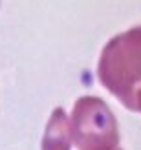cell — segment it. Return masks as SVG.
Listing matches in <instances>:
<instances>
[{"label": "cell", "instance_id": "6da1fadb", "mask_svg": "<svg viewBox=\"0 0 141 150\" xmlns=\"http://www.w3.org/2000/svg\"><path fill=\"white\" fill-rule=\"evenodd\" d=\"M97 77L117 101L136 112V95L141 90V26L115 35L103 48Z\"/></svg>", "mask_w": 141, "mask_h": 150}, {"label": "cell", "instance_id": "7a4b0ae2", "mask_svg": "<svg viewBox=\"0 0 141 150\" xmlns=\"http://www.w3.org/2000/svg\"><path fill=\"white\" fill-rule=\"evenodd\" d=\"M70 136L79 150H117V121L99 97H81L73 104Z\"/></svg>", "mask_w": 141, "mask_h": 150}, {"label": "cell", "instance_id": "3957f363", "mask_svg": "<svg viewBox=\"0 0 141 150\" xmlns=\"http://www.w3.org/2000/svg\"><path fill=\"white\" fill-rule=\"evenodd\" d=\"M70 121L62 108H55L44 130L42 150H70Z\"/></svg>", "mask_w": 141, "mask_h": 150}, {"label": "cell", "instance_id": "277c9868", "mask_svg": "<svg viewBox=\"0 0 141 150\" xmlns=\"http://www.w3.org/2000/svg\"><path fill=\"white\" fill-rule=\"evenodd\" d=\"M136 112H141V90L136 95Z\"/></svg>", "mask_w": 141, "mask_h": 150}, {"label": "cell", "instance_id": "5b68a950", "mask_svg": "<svg viewBox=\"0 0 141 150\" xmlns=\"http://www.w3.org/2000/svg\"><path fill=\"white\" fill-rule=\"evenodd\" d=\"M117 150H119V148H117Z\"/></svg>", "mask_w": 141, "mask_h": 150}]
</instances>
